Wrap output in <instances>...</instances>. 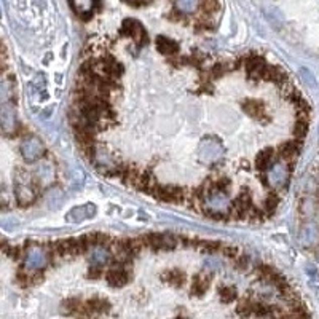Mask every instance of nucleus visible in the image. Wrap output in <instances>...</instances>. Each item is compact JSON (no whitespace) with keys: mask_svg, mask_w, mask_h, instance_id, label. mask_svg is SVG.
Listing matches in <instances>:
<instances>
[{"mask_svg":"<svg viewBox=\"0 0 319 319\" xmlns=\"http://www.w3.org/2000/svg\"><path fill=\"white\" fill-rule=\"evenodd\" d=\"M145 246L152 251H171L179 244V238H174L169 233H148L144 236Z\"/></svg>","mask_w":319,"mask_h":319,"instance_id":"f257e3e1","label":"nucleus"},{"mask_svg":"<svg viewBox=\"0 0 319 319\" xmlns=\"http://www.w3.org/2000/svg\"><path fill=\"white\" fill-rule=\"evenodd\" d=\"M120 34L125 37H131L139 46H144L148 43L145 29L142 27L141 23H137L136 19H125L122 29H120Z\"/></svg>","mask_w":319,"mask_h":319,"instance_id":"f03ea898","label":"nucleus"},{"mask_svg":"<svg viewBox=\"0 0 319 319\" xmlns=\"http://www.w3.org/2000/svg\"><path fill=\"white\" fill-rule=\"evenodd\" d=\"M243 66L246 67V71H247V77L257 82V80H262L267 63H265V59L262 56L251 55V56H247L243 61Z\"/></svg>","mask_w":319,"mask_h":319,"instance_id":"7ed1b4c3","label":"nucleus"},{"mask_svg":"<svg viewBox=\"0 0 319 319\" xmlns=\"http://www.w3.org/2000/svg\"><path fill=\"white\" fill-rule=\"evenodd\" d=\"M241 107L251 118H255L258 122H265L267 120V109L262 101H257V99H246V101H243Z\"/></svg>","mask_w":319,"mask_h":319,"instance_id":"20e7f679","label":"nucleus"},{"mask_svg":"<svg viewBox=\"0 0 319 319\" xmlns=\"http://www.w3.org/2000/svg\"><path fill=\"white\" fill-rule=\"evenodd\" d=\"M105 279H107L109 286H112V287H123V286H126L128 281H129L128 268L112 265V268H111V270H109L107 275H105Z\"/></svg>","mask_w":319,"mask_h":319,"instance_id":"39448f33","label":"nucleus"},{"mask_svg":"<svg viewBox=\"0 0 319 319\" xmlns=\"http://www.w3.org/2000/svg\"><path fill=\"white\" fill-rule=\"evenodd\" d=\"M300 142L298 139L295 141H286L283 144L278 145V155L281 156L284 162H287L289 165H292V162L297 158L298 152H300Z\"/></svg>","mask_w":319,"mask_h":319,"instance_id":"423d86ee","label":"nucleus"},{"mask_svg":"<svg viewBox=\"0 0 319 319\" xmlns=\"http://www.w3.org/2000/svg\"><path fill=\"white\" fill-rule=\"evenodd\" d=\"M155 45H156V49L162 55L165 56H174L179 53V49H181V46H179V43L176 42V40L173 38H168V37H163V35H158L156 40H155Z\"/></svg>","mask_w":319,"mask_h":319,"instance_id":"0eeeda50","label":"nucleus"},{"mask_svg":"<svg viewBox=\"0 0 319 319\" xmlns=\"http://www.w3.org/2000/svg\"><path fill=\"white\" fill-rule=\"evenodd\" d=\"M211 286V275H207V273H198L195 278H193V281H192V289H190V292L192 295L195 297H199V295H203L206 291H207V287Z\"/></svg>","mask_w":319,"mask_h":319,"instance_id":"6e6552de","label":"nucleus"},{"mask_svg":"<svg viewBox=\"0 0 319 319\" xmlns=\"http://www.w3.org/2000/svg\"><path fill=\"white\" fill-rule=\"evenodd\" d=\"M262 80H265V82H273V83H281L283 85L284 82H287V74L279 66L267 64Z\"/></svg>","mask_w":319,"mask_h":319,"instance_id":"1a4fd4ad","label":"nucleus"},{"mask_svg":"<svg viewBox=\"0 0 319 319\" xmlns=\"http://www.w3.org/2000/svg\"><path fill=\"white\" fill-rule=\"evenodd\" d=\"M97 0H71V5L74 12L82 18V19H89L91 18L93 7Z\"/></svg>","mask_w":319,"mask_h":319,"instance_id":"9d476101","label":"nucleus"},{"mask_svg":"<svg viewBox=\"0 0 319 319\" xmlns=\"http://www.w3.org/2000/svg\"><path fill=\"white\" fill-rule=\"evenodd\" d=\"M273 160H275V150L273 148H265V150L258 152L255 156V168L258 171H267L268 168L273 165Z\"/></svg>","mask_w":319,"mask_h":319,"instance_id":"9b49d317","label":"nucleus"},{"mask_svg":"<svg viewBox=\"0 0 319 319\" xmlns=\"http://www.w3.org/2000/svg\"><path fill=\"white\" fill-rule=\"evenodd\" d=\"M86 308L89 310V313L93 314H105L109 310H111V303L104 298H89L88 302H85Z\"/></svg>","mask_w":319,"mask_h":319,"instance_id":"f8f14e48","label":"nucleus"},{"mask_svg":"<svg viewBox=\"0 0 319 319\" xmlns=\"http://www.w3.org/2000/svg\"><path fill=\"white\" fill-rule=\"evenodd\" d=\"M162 279L165 283L168 284H171L174 287H182L187 281V278H185V273L181 272V270H168L162 275Z\"/></svg>","mask_w":319,"mask_h":319,"instance_id":"ddd939ff","label":"nucleus"},{"mask_svg":"<svg viewBox=\"0 0 319 319\" xmlns=\"http://www.w3.org/2000/svg\"><path fill=\"white\" fill-rule=\"evenodd\" d=\"M141 173H142V169H141V168H137L136 165H126V166L123 168V176H122V179H123V182H125V184L136 185L139 176H141Z\"/></svg>","mask_w":319,"mask_h":319,"instance_id":"4468645a","label":"nucleus"},{"mask_svg":"<svg viewBox=\"0 0 319 319\" xmlns=\"http://www.w3.org/2000/svg\"><path fill=\"white\" fill-rule=\"evenodd\" d=\"M308 122L310 120L308 118H297V122L292 128V134H294V139H298V141H303L306 133H308Z\"/></svg>","mask_w":319,"mask_h":319,"instance_id":"2eb2a0df","label":"nucleus"},{"mask_svg":"<svg viewBox=\"0 0 319 319\" xmlns=\"http://www.w3.org/2000/svg\"><path fill=\"white\" fill-rule=\"evenodd\" d=\"M199 247L201 251L207 252V254H216L219 251H222V243L221 241H196V246Z\"/></svg>","mask_w":319,"mask_h":319,"instance_id":"dca6fc26","label":"nucleus"},{"mask_svg":"<svg viewBox=\"0 0 319 319\" xmlns=\"http://www.w3.org/2000/svg\"><path fill=\"white\" fill-rule=\"evenodd\" d=\"M198 7L203 13L212 16L219 10V0H198Z\"/></svg>","mask_w":319,"mask_h":319,"instance_id":"f3484780","label":"nucleus"},{"mask_svg":"<svg viewBox=\"0 0 319 319\" xmlns=\"http://www.w3.org/2000/svg\"><path fill=\"white\" fill-rule=\"evenodd\" d=\"M278 204H279V196L276 193H270V195H268L265 198V201H263V211L267 212V216H272L276 211Z\"/></svg>","mask_w":319,"mask_h":319,"instance_id":"a211bd4d","label":"nucleus"},{"mask_svg":"<svg viewBox=\"0 0 319 319\" xmlns=\"http://www.w3.org/2000/svg\"><path fill=\"white\" fill-rule=\"evenodd\" d=\"M219 294H221V300L224 303H230V302H233L235 298H236V289L235 287H230V286H225V287H221Z\"/></svg>","mask_w":319,"mask_h":319,"instance_id":"6ab92c4d","label":"nucleus"},{"mask_svg":"<svg viewBox=\"0 0 319 319\" xmlns=\"http://www.w3.org/2000/svg\"><path fill=\"white\" fill-rule=\"evenodd\" d=\"M251 313H252V302L249 300V298H243V300H239V303H238V314L251 316Z\"/></svg>","mask_w":319,"mask_h":319,"instance_id":"aec40b11","label":"nucleus"},{"mask_svg":"<svg viewBox=\"0 0 319 319\" xmlns=\"http://www.w3.org/2000/svg\"><path fill=\"white\" fill-rule=\"evenodd\" d=\"M230 187V181H228L227 177H221V179H214V193L221 192L225 193L227 188Z\"/></svg>","mask_w":319,"mask_h":319,"instance_id":"412c9836","label":"nucleus"},{"mask_svg":"<svg viewBox=\"0 0 319 319\" xmlns=\"http://www.w3.org/2000/svg\"><path fill=\"white\" fill-rule=\"evenodd\" d=\"M102 273H104L102 265H93V267H89V270H88V278L89 279H99L102 276Z\"/></svg>","mask_w":319,"mask_h":319,"instance_id":"4be33fe9","label":"nucleus"},{"mask_svg":"<svg viewBox=\"0 0 319 319\" xmlns=\"http://www.w3.org/2000/svg\"><path fill=\"white\" fill-rule=\"evenodd\" d=\"M206 217L209 219H214V221H224V214L219 212V211H214V209H207V207H203L201 211Z\"/></svg>","mask_w":319,"mask_h":319,"instance_id":"5701e85b","label":"nucleus"},{"mask_svg":"<svg viewBox=\"0 0 319 319\" xmlns=\"http://www.w3.org/2000/svg\"><path fill=\"white\" fill-rule=\"evenodd\" d=\"M222 252H224L225 257H230V258H236L239 255L238 247H235V246H224L222 247Z\"/></svg>","mask_w":319,"mask_h":319,"instance_id":"b1692460","label":"nucleus"}]
</instances>
